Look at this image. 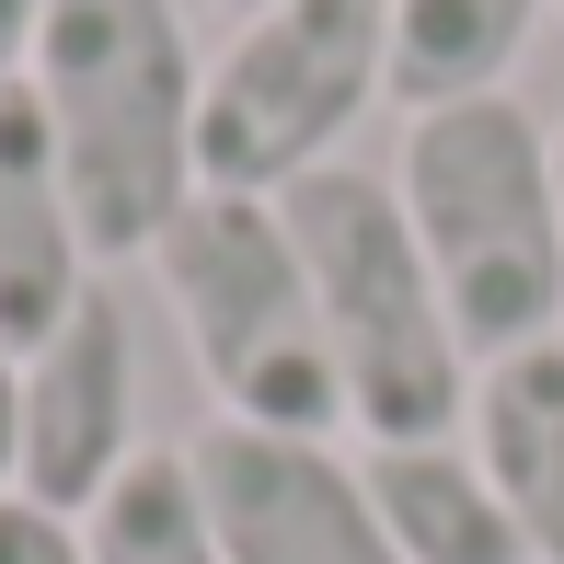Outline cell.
<instances>
[{
	"mask_svg": "<svg viewBox=\"0 0 564 564\" xmlns=\"http://www.w3.org/2000/svg\"><path fill=\"white\" fill-rule=\"evenodd\" d=\"M460 438L484 449V473H496L530 564H564V335L519 346V357H484Z\"/></svg>",
	"mask_w": 564,
	"mask_h": 564,
	"instance_id": "cell-9",
	"label": "cell"
},
{
	"mask_svg": "<svg viewBox=\"0 0 564 564\" xmlns=\"http://www.w3.org/2000/svg\"><path fill=\"white\" fill-rule=\"evenodd\" d=\"M0 564H93V542H82V519H58V507L0 496Z\"/></svg>",
	"mask_w": 564,
	"mask_h": 564,
	"instance_id": "cell-13",
	"label": "cell"
},
{
	"mask_svg": "<svg viewBox=\"0 0 564 564\" xmlns=\"http://www.w3.org/2000/svg\"><path fill=\"white\" fill-rule=\"evenodd\" d=\"M196 0H46L35 35V105L58 127L69 196H82L93 265H150L196 196V69L185 46Z\"/></svg>",
	"mask_w": 564,
	"mask_h": 564,
	"instance_id": "cell-2",
	"label": "cell"
},
{
	"mask_svg": "<svg viewBox=\"0 0 564 564\" xmlns=\"http://www.w3.org/2000/svg\"><path fill=\"white\" fill-rule=\"evenodd\" d=\"M392 93V0H253L196 93V185L289 196Z\"/></svg>",
	"mask_w": 564,
	"mask_h": 564,
	"instance_id": "cell-5",
	"label": "cell"
},
{
	"mask_svg": "<svg viewBox=\"0 0 564 564\" xmlns=\"http://www.w3.org/2000/svg\"><path fill=\"white\" fill-rule=\"evenodd\" d=\"M392 196L449 289L473 369L564 335V162H553V127L519 93L415 105L392 150Z\"/></svg>",
	"mask_w": 564,
	"mask_h": 564,
	"instance_id": "cell-1",
	"label": "cell"
},
{
	"mask_svg": "<svg viewBox=\"0 0 564 564\" xmlns=\"http://www.w3.org/2000/svg\"><path fill=\"white\" fill-rule=\"evenodd\" d=\"M150 276H162L185 357L230 426H276V438H335L346 426V369H335L312 265H300L276 196L196 185L185 219L150 242Z\"/></svg>",
	"mask_w": 564,
	"mask_h": 564,
	"instance_id": "cell-4",
	"label": "cell"
},
{
	"mask_svg": "<svg viewBox=\"0 0 564 564\" xmlns=\"http://www.w3.org/2000/svg\"><path fill=\"white\" fill-rule=\"evenodd\" d=\"M82 542H93V564H230L185 449H139L116 473V496L82 519Z\"/></svg>",
	"mask_w": 564,
	"mask_h": 564,
	"instance_id": "cell-12",
	"label": "cell"
},
{
	"mask_svg": "<svg viewBox=\"0 0 564 564\" xmlns=\"http://www.w3.org/2000/svg\"><path fill=\"white\" fill-rule=\"evenodd\" d=\"M93 230H82V196H69V162H58V127H46L35 82L0 93V346L35 357L82 312L93 289Z\"/></svg>",
	"mask_w": 564,
	"mask_h": 564,
	"instance_id": "cell-8",
	"label": "cell"
},
{
	"mask_svg": "<svg viewBox=\"0 0 564 564\" xmlns=\"http://www.w3.org/2000/svg\"><path fill=\"white\" fill-rule=\"evenodd\" d=\"M542 0H392V105H460V93H507Z\"/></svg>",
	"mask_w": 564,
	"mask_h": 564,
	"instance_id": "cell-11",
	"label": "cell"
},
{
	"mask_svg": "<svg viewBox=\"0 0 564 564\" xmlns=\"http://www.w3.org/2000/svg\"><path fill=\"white\" fill-rule=\"evenodd\" d=\"M276 208H289V242L312 265L323 335H335V369H346V426H369V449L460 438L473 426V346L449 323V289L426 265L415 219H403L392 173L323 162Z\"/></svg>",
	"mask_w": 564,
	"mask_h": 564,
	"instance_id": "cell-3",
	"label": "cell"
},
{
	"mask_svg": "<svg viewBox=\"0 0 564 564\" xmlns=\"http://www.w3.org/2000/svg\"><path fill=\"white\" fill-rule=\"evenodd\" d=\"M35 35H46V0H0V93L35 82Z\"/></svg>",
	"mask_w": 564,
	"mask_h": 564,
	"instance_id": "cell-14",
	"label": "cell"
},
{
	"mask_svg": "<svg viewBox=\"0 0 564 564\" xmlns=\"http://www.w3.org/2000/svg\"><path fill=\"white\" fill-rule=\"evenodd\" d=\"M553 12H564V0H553Z\"/></svg>",
	"mask_w": 564,
	"mask_h": 564,
	"instance_id": "cell-17",
	"label": "cell"
},
{
	"mask_svg": "<svg viewBox=\"0 0 564 564\" xmlns=\"http://www.w3.org/2000/svg\"><path fill=\"white\" fill-rule=\"evenodd\" d=\"M139 460V323L93 276L82 312L23 357V415H12V496L93 519L116 496V473Z\"/></svg>",
	"mask_w": 564,
	"mask_h": 564,
	"instance_id": "cell-6",
	"label": "cell"
},
{
	"mask_svg": "<svg viewBox=\"0 0 564 564\" xmlns=\"http://www.w3.org/2000/svg\"><path fill=\"white\" fill-rule=\"evenodd\" d=\"M185 460H196V496H208L230 564H403L369 507V473L335 438H276V426L219 415Z\"/></svg>",
	"mask_w": 564,
	"mask_h": 564,
	"instance_id": "cell-7",
	"label": "cell"
},
{
	"mask_svg": "<svg viewBox=\"0 0 564 564\" xmlns=\"http://www.w3.org/2000/svg\"><path fill=\"white\" fill-rule=\"evenodd\" d=\"M553 162H564V139H553Z\"/></svg>",
	"mask_w": 564,
	"mask_h": 564,
	"instance_id": "cell-16",
	"label": "cell"
},
{
	"mask_svg": "<svg viewBox=\"0 0 564 564\" xmlns=\"http://www.w3.org/2000/svg\"><path fill=\"white\" fill-rule=\"evenodd\" d=\"M12 415H23V357L0 346V496H12Z\"/></svg>",
	"mask_w": 564,
	"mask_h": 564,
	"instance_id": "cell-15",
	"label": "cell"
},
{
	"mask_svg": "<svg viewBox=\"0 0 564 564\" xmlns=\"http://www.w3.org/2000/svg\"><path fill=\"white\" fill-rule=\"evenodd\" d=\"M369 507H380L403 564H530V542H519V519H507V496H496L473 438L369 449Z\"/></svg>",
	"mask_w": 564,
	"mask_h": 564,
	"instance_id": "cell-10",
	"label": "cell"
}]
</instances>
